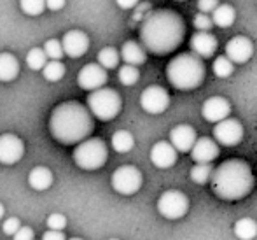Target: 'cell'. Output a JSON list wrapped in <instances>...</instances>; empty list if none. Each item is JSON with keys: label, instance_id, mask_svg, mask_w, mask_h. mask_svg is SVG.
<instances>
[{"label": "cell", "instance_id": "1", "mask_svg": "<svg viewBox=\"0 0 257 240\" xmlns=\"http://www.w3.org/2000/svg\"><path fill=\"white\" fill-rule=\"evenodd\" d=\"M186 23L179 13L172 9H158L147 14L140 27V42L153 54L173 53L184 41Z\"/></svg>", "mask_w": 257, "mask_h": 240}, {"label": "cell", "instance_id": "2", "mask_svg": "<svg viewBox=\"0 0 257 240\" xmlns=\"http://www.w3.org/2000/svg\"><path fill=\"white\" fill-rule=\"evenodd\" d=\"M49 130L58 142L65 145L79 144L93 132V116L79 102H63L54 107L49 118Z\"/></svg>", "mask_w": 257, "mask_h": 240}, {"label": "cell", "instance_id": "3", "mask_svg": "<svg viewBox=\"0 0 257 240\" xmlns=\"http://www.w3.org/2000/svg\"><path fill=\"white\" fill-rule=\"evenodd\" d=\"M254 174L247 162L243 159H226L220 163L210 177L212 190L220 200L226 202H238L250 195L254 190Z\"/></svg>", "mask_w": 257, "mask_h": 240}, {"label": "cell", "instance_id": "4", "mask_svg": "<svg viewBox=\"0 0 257 240\" xmlns=\"http://www.w3.org/2000/svg\"><path fill=\"white\" fill-rule=\"evenodd\" d=\"M205 63L194 53H180L166 65V79L180 92L196 90L205 79Z\"/></svg>", "mask_w": 257, "mask_h": 240}, {"label": "cell", "instance_id": "5", "mask_svg": "<svg viewBox=\"0 0 257 240\" xmlns=\"http://www.w3.org/2000/svg\"><path fill=\"white\" fill-rule=\"evenodd\" d=\"M122 100L119 93L112 88H98L89 93L88 111L100 121H110L121 112Z\"/></svg>", "mask_w": 257, "mask_h": 240}, {"label": "cell", "instance_id": "6", "mask_svg": "<svg viewBox=\"0 0 257 240\" xmlns=\"http://www.w3.org/2000/svg\"><path fill=\"white\" fill-rule=\"evenodd\" d=\"M107 158V144L102 139H84L74 149V162L82 170L102 169Z\"/></svg>", "mask_w": 257, "mask_h": 240}, {"label": "cell", "instance_id": "7", "mask_svg": "<svg viewBox=\"0 0 257 240\" xmlns=\"http://www.w3.org/2000/svg\"><path fill=\"white\" fill-rule=\"evenodd\" d=\"M142 183H144L142 172L133 165L119 167V169L112 174V179H110V184H112V188H114V191H117L119 195H124V196L135 195V193L142 188Z\"/></svg>", "mask_w": 257, "mask_h": 240}, {"label": "cell", "instance_id": "8", "mask_svg": "<svg viewBox=\"0 0 257 240\" xmlns=\"http://www.w3.org/2000/svg\"><path fill=\"white\" fill-rule=\"evenodd\" d=\"M189 210V200L182 191L168 190L158 198V212L166 219H180Z\"/></svg>", "mask_w": 257, "mask_h": 240}, {"label": "cell", "instance_id": "9", "mask_svg": "<svg viewBox=\"0 0 257 240\" xmlns=\"http://www.w3.org/2000/svg\"><path fill=\"white\" fill-rule=\"evenodd\" d=\"M243 139V125L234 118H226L213 126V140L226 147H234Z\"/></svg>", "mask_w": 257, "mask_h": 240}, {"label": "cell", "instance_id": "10", "mask_svg": "<svg viewBox=\"0 0 257 240\" xmlns=\"http://www.w3.org/2000/svg\"><path fill=\"white\" fill-rule=\"evenodd\" d=\"M140 105L149 114H161L168 109L170 95L163 86H149L140 95Z\"/></svg>", "mask_w": 257, "mask_h": 240}, {"label": "cell", "instance_id": "11", "mask_svg": "<svg viewBox=\"0 0 257 240\" xmlns=\"http://www.w3.org/2000/svg\"><path fill=\"white\" fill-rule=\"evenodd\" d=\"M107 79L108 75L103 67H100L98 63H88L79 70L77 85L79 88L86 90V92H95L98 88H103Z\"/></svg>", "mask_w": 257, "mask_h": 240}, {"label": "cell", "instance_id": "12", "mask_svg": "<svg viewBox=\"0 0 257 240\" xmlns=\"http://www.w3.org/2000/svg\"><path fill=\"white\" fill-rule=\"evenodd\" d=\"M224 56H227V60L233 61V65L247 63L254 56V42L245 35H236V37L227 41Z\"/></svg>", "mask_w": 257, "mask_h": 240}, {"label": "cell", "instance_id": "13", "mask_svg": "<svg viewBox=\"0 0 257 240\" xmlns=\"http://www.w3.org/2000/svg\"><path fill=\"white\" fill-rule=\"evenodd\" d=\"M25 154V144L20 137L13 133L0 135V163L2 165H14Z\"/></svg>", "mask_w": 257, "mask_h": 240}, {"label": "cell", "instance_id": "14", "mask_svg": "<svg viewBox=\"0 0 257 240\" xmlns=\"http://www.w3.org/2000/svg\"><path fill=\"white\" fill-rule=\"evenodd\" d=\"M229 114L231 104L224 97H210L208 100H205L203 107H201V116L208 123H219L222 119L229 118Z\"/></svg>", "mask_w": 257, "mask_h": 240}, {"label": "cell", "instance_id": "15", "mask_svg": "<svg viewBox=\"0 0 257 240\" xmlns=\"http://www.w3.org/2000/svg\"><path fill=\"white\" fill-rule=\"evenodd\" d=\"M60 42H61V48H63V53L70 58H81L89 49L88 35L81 30L67 32Z\"/></svg>", "mask_w": 257, "mask_h": 240}, {"label": "cell", "instance_id": "16", "mask_svg": "<svg viewBox=\"0 0 257 240\" xmlns=\"http://www.w3.org/2000/svg\"><path fill=\"white\" fill-rule=\"evenodd\" d=\"M196 139H198L196 130L191 125H177L170 132L168 142L175 147L177 152H189L191 147L196 142Z\"/></svg>", "mask_w": 257, "mask_h": 240}, {"label": "cell", "instance_id": "17", "mask_svg": "<svg viewBox=\"0 0 257 240\" xmlns=\"http://www.w3.org/2000/svg\"><path fill=\"white\" fill-rule=\"evenodd\" d=\"M217 37L210 32H196L191 37V53H194L198 58L206 60L212 58L217 51Z\"/></svg>", "mask_w": 257, "mask_h": 240}, {"label": "cell", "instance_id": "18", "mask_svg": "<svg viewBox=\"0 0 257 240\" xmlns=\"http://www.w3.org/2000/svg\"><path fill=\"white\" fill-rule=\"evenodd\" d=\"M151 162L158 169H170L177 163V151L168 140H159L151 147Z\"/></svg>", "mask_w": 257, "mask_h": 240}, {"label": "cell", "instance_id": "19", "mask_svg": "<svg viewBox=\"0 0 257 240\" xmlns=\"http://www.w3.org/2000/svg\"><path fill=\"white\" fill-rule=\"evenodd\" d=\"M189 152L196 163H212L215 158H219V144L208 137H198Z\"/></svg>", "mask_w": 257, "mask_h": 240}, {"label": "cell", "instance_id": "20", "mask_svg": "<svg viewBox=\"0 0 257 240\" xmlns=\"http://www.w3.org/2000/svg\"><path fill=\"white\" fill-rule=\"evenodd\" d=\"M119 56L122 58L126 65H133V67H139V65H144L147 60V51L144 49L142 44L135 41H126L124 44L121 46V53Z\"/></svg>", "mask_w": 257, "mask_h": 240}, {"label": "cell", "instance_id": "21", "mask_svg": "<svg viewBox=\"0 0 257 240\" xmlns=\"http://www.w3.org/2000/svg\"><path fill=\"white\" fill-rule=\"evenodd\" d=\"M28 184L35 191H46L53 184V172L48 167H35L28 176Z\"/></svg>", "mask_w": 257, "mask_h": 240}, {"label": "cell", "instance_id": "22", "mask_svg": "<svg viewBox=\"0 0 257 240\" xmlns=\"http://www.w3.org/2000/svg\"><path fill=\"white\" fill-rule=\"evenodd\" d=\"M18 74H20V63H18L16 56L11 53H0V81H14Z\"/></svg>", "mask_w": 257, "mask_h": 240}, {"label": "cell", "instance_id": "23", "mask_svg": "<svg viewBox=\"0 0 257 240\" xmlns=\"http://www.w3.org/2000/svg\"><path fill=\"white\" fill-rule=\"evenodd\" d=\"M210 18H212V21H213V27L227 28L236 20V11H234V7L229 6V4H219V6L213 9Z\"/></svg>", "mask_w": 257, "mask_h": 240}, {"label": "cell", "instance_id": "24", "mask_svg": "<svg viewBox=\"0 0 257 240\" xmlns=\"http://www.w3.org/2000/svg\"><path fill=\"white\" fill-rule=\"evenodd\" d=\"M234 235L240 240H254L257 237V223L252 217H241L234 223Z\"/></svg>", "mask_w": 257, "mask_h": 240}, {"label": "cell", "instance_id": "25", "mask_svg": "<svg viewBox=\"0 0 257 240\" xmlns=\"http://www.w3.org/2000/svg\"><path fill=\"white\" fill-rule=\"evenodd\" d=\"M112 149H114L115 152H130L133 149V145H135V139H133V135L128 132V130H119V132H115L114 135H112Z\"/></svg>", "mask_w": 257, "mask_h": 240}, {"label": "cell", "instance_id": "26", "mask_svg": "<svg viewBox=\"0 0 257 240\" xmlns=\"http://www.w3.org/2000/svg\"><path fill=\"white\" fill-rule=\"evenodd\" d=\"M98 65L100 67H103L105 70H110V68H115L119 65V60H121V56H119V51L115 48H103L102 51L98 53Z\"/></svg>", "mask_w": 257, "mask_h": 240}, {"label": "cell", "instance_id": "27", "mask_svg": "<svg viewBox=\"0 0 257 240\" xmlns=\"http://www.w3.org/2000/svg\"><path fill=\"white\" fill-rule=\"evenodd\" d=\"M212 174H213L212 163H196L191 169V181H194L196 184H206L210 183Z\"/></svg>", "mask_w": 257, "mask_h": 240}, {"label": "cell", "instance_id": "28", "mask_svg": "<svg viewBox=\"0 0 257 240\" xmlns=\"http://www.w3.org/2000/svg\"><path fill=\"white\" fill-rule=\"evenodd\" d=\"M42 74H44V79L51 83H56L60 79H63L65 75V65L61 63L60 60H49L48 63L42 68Z\"/></svg>", "mask_w": 257, "mask_h": 240}, {"label": "cell", "instance_id": "29", "mask_svg": "<svg viewBox=\"0 0 257 240\" xmlns=\"http://www.w3.org/2000/svg\"><path fill=\"white\" fill-rule=\"evenodd\" d=\"M213 74L217 75L219 79H226L229 77L231 74H233L234 70V65L231 60H227V56H217L215 60H213Z\"/></svg>", "mask_w": 257, "mask_h": 240}, {"label": "cell", "instance_id": "30", "mask_svg": "<svg viewBox=\"0 0 257 240\" xmlns=\"http://www.w3.org/2000/svg\"><path fill=\"white\" fill-rule=\"evenodd\" d=\"M46 63H48V56H46L44 49L34 48L27 53V65L32 70H42Z\"/></svg>", "mask_w": 257, "mask_h": 240}, {"label": "cell", "instance_id": "31", "mask_svg": "<svg viewBox=\"0 0 257 240\" xmlns=\"http://www.w3.org/2000/svg\"><path fill=\"white\" fill-rule=\"evenodd\" d=\"M117 77H119V83H121V85H124V86H133V85H137V83H139L140 72H139V68L133 67V65H126V63H124L121 68H119Z\"/></svg>", "mask_w": 257, "mask_h": 240}, {"label": "cell", "instance_id": "32", "mask_svg": "<svg viewBox=\"0 0 257 240\" xmlns=\"http://www.w3.org/2000/svg\"><path fill=\"white\" fill-rule=\"evenodd\" d=\"M20 7L28 16H39L44 13L46 2L44 0H20Z\"/></svg>", "mask_w": 257, "mask_h": 240}, {"label": "cell", "instance_id": "33", "mask_svg": "<svg viewBox=\"0 0 257 240\" xmlns=\"http://www.w3.org/2000/svg\"><path fill=\"white\" fill-rule=\"evenodd\" d=\"M44 53L49 60H61L63 58V48H61V42L58 39H49L44 44Z\"/></svg>", "mask_w": 257, "mask_h": 240}, {"label": "cell", "instance_id": "34", "mask_svg": "<svg viewBox=\"0 0 257 240\" xmlns=\"http://www.w3.org/2000/svg\"><path fill=\"white\" fill-rule=\"evenodd\" d=\"M193 25L198 32H210L213 28L212 18H210V14H205V13H198L196 16L193 18Z\"/></svg>", "mask_w": 257, "mask_h": 240}, {"label": "cell", "instance_id": "35", "mask_svg": "<svg viewBox=\"0 0 257 240\" xmlns=\"http://www.w3.org/2000/svg\"><path fill=\"white\" fill-rule=\"evenodd\" d=\"M49 230H56V231H63L65 226H67V217L60 212H53L48 216V221H46Z\"/></svg>", "mask_w": 257, "mask_h": 240}, {"label": "cell", "instance_id": "36", "mask_svg": "<svg viewBox=\"0 0 257 240\" xmlns=\"http://www.w3.org/2000/svg\"><path fill=\"white\" fill-rule=\"evenodd\" d=\"M21 228V221L18 217H9L2 223V230L6 235H14Z\"/></svg>", "mask_w": 257, "mask_h": 240}, {"label": "cell", "instance_id": "37", "mask_svg": "<svg viewBox=\"0 0 257 240\" xmlns=\"http://www.w3.org/2000/svg\"><path fill=\"white\" fill-rule=\"evenodd\" d=\"M217 6H219V0H198V9H200V13L205 14L213 13Z\"/></svg>", "mask_w": 257, "mask_h": 240}, {"label": "cell", "instance_id": "38", "mask_svg": "<svg viewBox=\"0 0 257 240\" xmlns=\"http://www.w3.org/2000/svg\"><path fill=\"white\" fill-rule=\"evenodd\" d=\"M14 240H34V230L30 226H21L16 233L13 235Z\"/></svg>", "mask_w": 257, "mask_h": 240}, {"label": "cell", "instance_id": "39", "mask_svg": "<svg viewBox=\"0 0 257 240\" xmlns=\"http://www.w3.org/2000/svg\"><path fill=\"white\" fill-rule=\"evenodd\" d=\"M42 240H67L63 235V231H56V230H48L42 235Z\"/></svg>", "mask_w": 257, "mask_h": 240}, {"label": "cell", "instance_id": "40", "mask_svg": "<svg viewBox=\"0 0 257 240\" xmlns=\"http://www.w3.org/2000/svg\"><path fill=\"white\" fill-rule=\"evenodd\" d=\"M44 2H46V7H48L49 11H60V9H63V6H65L67 0H44Z\"/></svg>", "mask_w": 257, "mask_h": 240}, {"label": "cell", "instance_id": "41", "mask_svg": "<svg viewBox=\"0 0 257 240\" xmlns=\"http://www.w3.org/2000/svg\"><path fill=\"white\" fill-rule=\"evenodd\" d=\"M139 2L140 0H115V4H117L121 9H133V7H137L139 6Z\"/></svg>", "mask_w": 257, "mask_h": 240}, {"label": "cell", "instance_id": "42", "mask_svg": "<svg viewBox=\"0 0 257 240\" xmlns=\"http://www.w3.org/2000/svg\"><path fill=\"white\" fill-rule=\"evenodd\" d=\"M4 214H6V209H4V205L0 203V219L4 217Z\"/></svg>", "mask_w": 257, "mask_h": 240}, {"label": "cell", "instance_id": "43", "mask_svg": "<svg viewBox=\"0 0 257 240\" xmlns=\"http://www.w3.org/2000/svg\"><path fill=\"white\" fill-rule=\"evenodd\" d=\"M68 240H82V238H68Z\"/></svg>", "mask_w": 257, "mask_h": 240}, {"label": "cell", "instance_id": "44", "mask_svg": "<svg viewBox=\"0 0 257 240\" xmlns=\"http://www.w3.org/2000/svg\"><path fill=\"white\" fill-rule=\"evenodd\" d=\"M177 2H184V0H177Z\"/></svg>", "mask_w": 257, "mask_h": 240}, {"label": "cell", "instance_id": "45", "mask_svg": "<svg viewBox=\"0 0 257 240\" xmlns=\"http://www.w3.org/2000/svg\"><path fill=\"white\" fill-rule=\"evenodd\" d=\"M108 240H117V238H108Z\"/></svg>", "mask_w": 257, "mask_h": 240}]
</instances>
